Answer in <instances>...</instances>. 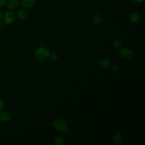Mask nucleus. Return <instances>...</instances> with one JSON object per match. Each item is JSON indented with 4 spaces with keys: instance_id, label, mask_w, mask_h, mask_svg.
<instances>
[{
    "instance_id": "f257e3e1",
    "label": "nucleus",
    "mask_w": 145,
    "mask_h": 145,
    "mask_svg": "<svg viewBox=\"0 0 145 145\" xmlns=\"http://www.w3.org/2000/svg\"><path fill=\"white\" fill-rule=\"evenodd\" d=\"M49 54L50 53L47 48L43 46L37 48L35 52V57L36 59L40 61H43L45 59L49 57Z\"/></svg>"
},
{
    "instance_id": "f03ea898",
    "label": "nucleus",
    "mask_w": 145,
    "mask_h": 145,
    "mask_svg": "<svg viewBox=\"0 0 145 145\" xmlns=\"http://www.w3.org/2000/svg\"><path fill=\"white\" fill-rule=\"evenodd\" d=\"M2 19L5 24L10 25L15 22V15L11 11H7L3 14Z\"/></svg>"
},
{
    "instance_id": "7ed1b4c3",
    "label": "nucleus",
    "mask_w": 145,
    "mask_h": 145,
    "mask_svg": "<svg viewBox=\"0 0 145 145\" xmlns=\"http://www.w3.org/2000/svg\"><path fill=\"white\" fill-rule=\"evenodd\" d=\"M53 126L56 130L63 131L67 128V124L64 120L62 119H57L53 121Z\"/></svg>"
},
{
    "instance_id": "20e7f679",
    "label": "nucleus",
    "mask_w": 145,
    "mask_h": 145,
    "mask_svg": "<svg viewBox=\"0 0 145 145\" xmlns=\"http://www.w3.org/2000/svg\"><path fill=\"white\" fill-rule=\"evenodd\" d=\"M119 54L122 58L125 59H129L133 56V51L127 48H123L121 49Z\"/></svg>"
},
{
    "instance_id": "39448f33",
    "label": "nucleus",
    "mask_w": 145,
    "mask_h": 145,
    "mask_svg": "<svg viewBox=\"0 0 145 145\" xmlns=\"http://www.w3.org/2000/svg\"><path fill=\"white\" fill-rule=\"evenodd\" d=\"M11 119V114L7 111L0 112V121L3 122H7Z\"/></svg>"
},
{
    "instance_id": "423d86ee",
    "label": "nucleus",
    "mask_w": 145,
    "mask_h": 145,
    "mask_svg": "<svg viewBox=\"0 0 145 145\" xmlns=\"http://www.w3.org/2000/svg\"><path fill=\"white\" fill-rule=\"evenodd\" d=\"M6 6L8 8L12 10L16 8L20 5L19 0H8L6 2Z\"/></svg>"
},
{
    "instance_id": "0eeeda50",
    "label": "nucleus",
    "mask_w": 145,
    "mask_h": 145,
    "mask_svg": "<svg viewBox=\"0 0 145 145\" xmlns=\"http://www.w3.org/2000/svg\"><path fill=\"white\" fill-rule=\"evenodd\" d=\"M35 3V0H21L20 5L24 8H29L32 7Z\"/></svg>"
},
{
    "instance_id": "6e6552de",
    "label": "nucleus",
    "mask_w": 145,
    "mask_h": 145,
    "mask_svg": "<svg viewBox=\"0 0 145 145\" xmlns=\"http://www.w3.org/2000/svg\"><path fill=\"white\" fill-rule=\"evenodd\" d=\"M129 19L131 23H137L140 19V15L137 12H133L130 15Z\"/></svg>"
},
{
    "instance_id": "1a4fd4ad",
    "label": "nucleus",
    "mask_w": 145,
    "mask_h": 145,
    "mask_svg": "<svg viewBox=\"0 0 145 145\" xmlns=\"http://www.w3.org/2000/svg\"><path fill=\"white\" fill-rule=\"evenodd\" d=\"M97 63L99 66H100L103 68H105L110 65V61L109 59H108L106 58H100L98 61Z\"/></svg>"
},
{
    "instance_id": "9d476101",
    "label": "nucleus",
    "mask_w": 145,
    "mask_h": 145,
    "mask_svg": "<svg viewBox=\"0 0 145 145\" xmlns=\"http://www.w3.org/2000/svg\"><path fill=\"white\" fill-rule=\"evenodd\" d=\"M123 140V136L121 134H117L113 138V142L116 145L121 144Z\"/></svg>"
},
{
    "instance_id": "9b49d317",
    "label": "nucleus",
    "mask_w": 145,
    "mask_h": 145,
    "mask_svg": "<svg viewBox=\"0 0 145 145\" xmlns=\"http://www.w3.org/2000/svg\"><path fill=\"white\" fill-rule=\"evenodd\" d=\"M18 18L20 20H24L25 19L27 16H28V12L27 11L24 9H21L20 10L18 13H17Z\"/></svg>"
},
{
    "instance_id": "f8f14e48",
    "label": "nucleus",
    "mask_w": 145,
    "mask_h": 145,
    "mask_svg": "<svg viewBox=\"0 0 145 145\" xmlns=\"http://www.w3.org/2000/svg\"><path fill=\"white\" fill-rule=\"evenodd\" d=\"M92 20V22L94 24H99L102 20V17H101V14H97L93 15Z\"/></svg>"
},
{
    "instance_id": "ddd939ff",
    "label": "nucleus",
    "mask_w": 145,
    "mask_h": 145,
    "mask_svg": "<svg viewBox=\"0 0 145 145\" xmlns=\"http://www.w3.org/2000/svg\"><path fill=\"white\" fill-rule=\"evenodd\" d=\"M64 143V139L61 137H56L53 140V144L55 145H62Z\"/></svg>"
},
{
    "instance_id": "4468645a",
    "label": "nucleus",
    "mask_w": 145,
    "mask_h": 145,
    "mask_svg": "<svg viewBox=\"0 0 145 145\" xmlns=\"http://www.w3.org/2000/svg\"><path fill=\"white\" fill-rule=\"evenodd\" d=\"M113 46L116 50L119 49L121 48V41L120 40H116L113 42Z\"/></svg>"
},
{
    "instance_id": "2eb2a0df",
    "label": "nucleus",
    "mask_w": 145,
    "mask_h": 145,
    "mask_svg": "<svg viewBox=\"0 0 145 145\" xmlns=\"http://www.w3.org/2000/svg\"><path fill=\"white\" fill-rule=\"evenodd\" d=\"M48 57H49L50 59L52 61H56L58 59V56L57 53L53 52V53H51L49 54V56Z\"/></svg>"
},
{
    "instance_id": "dca6fc26",
    "label": "nucleus",
    "mask_w": 145,
    "mask_h": 145,
    "mask_svg": "<svg viewBox=\"0 0 145 145\" xmlns=\"http://www.w3.org/2000/svg\"><path fill=\"white\" fill-rule=\"evenodd\" d=\"M110 69L111 70V71L113 72H117L119 71V67L118 66V65H117L116 64H112L110 66Z\"/></svg>"
},
{
    "instance_id": "f3484780",
    "label": "nucleus",
    "mask_w": 145,
    "mask_h": 145,
    "mask_svg": "<svg viewBox=\"0 0 145 145\" xmlns=\"http://www.w3.org/2000/svg\"><path fill=\"white\" fill-rule=\"evenodd\" d=\"M4 106H5L4 102H3L2 100H0V112L2 110V109H3Z\"/></svg>"
},
{
    "instance_id": "a211bd4d",
    "label": "nucleus",
    "mask_w": 145,
    "mask_h": 145,
    "mask_svg": "<svg viewBox=\"0 0 145 145\" xmlns=\"http://www.w3.org/2000/svg\"><path fill=\"white\" fill-rule=\"evenodd\" d=\"M6 0H0V7H3L6 3Z\"/></svg>"
},
{
    "instance_id": "6ab92c4d",
    "label": "nucleus",
    "mask_w": 145,
    "mask_h": 145,
    "mask_svg": "<svg viewBox=\"0 0 145 145\" xmlns=\"http://www.w3.org/2000/svg\"><path fill=\"white\" fill-rule=\"evenodd\" d=\"M134 2H136V3H142L143 2L144 0H133Z\"/></svg>"
},
{
    "instance_id": "aec40b11",
    "label": "nucleus",
    "mask_w": 145,
    "mask_h": 145,
    "mask_svg": "<svg viewBox=\"0 0 145 145\" xmlns=\"http://www.w3.org/2000/svg\"><path fill=\"white\" fill-rule=\"evenodd\" d=\"M2 18H3V13H2V11L0 10V21L2 20Z\"/></svg>"
},
{
    "instance_id": "412c9836",
    "label": "nucleus",
    "mask_w": 145,
    "mask_h": 145,
    "mask_svg": "<svg viewBox=\"0 0 145 145\" xmlns=\"http://www.w3.org/2000/svg\"><path fill=\"white\" fill-rule=\"evenodd\" d=\"M4 24H5L4 22H1V21H0V28H2L4 26Z\"/></svg>"
}]
</instances>
